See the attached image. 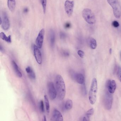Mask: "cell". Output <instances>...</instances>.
I'll return each instance as SVG.
<instances>
[{
    "label": "cell",
    "mask_w": 121,
    "mask_h": 121,
    "mask_svg": "<svg viewBox=\"0 0 121 121\" xmlns=\"http://www.w3.org/2000/svg\"><path fill=\"white\" fill-rule=\"evenodd\" d=\"M55 84L58 99L61 101L63 100L66 94V88L64 81L60 75H56L55 80Z\"/></svg>",
    "instance_id": "obj_1"
},
{
    "label": "cell",
    "mask_w": 121,
    "mask_h": 121,
    "mask_svg": "<svg viewBox=\"0 0 121 121\" xmlns=\"http://www.w3.org/2000/svg\"><path fill=\"white\" fill-rule=\"evenodd\" d=\"M97 90V81L96 78H94L92 81L89 95V100L91 104H94L96 101Z\"/></svg>",
    "instance_id": "obj_2"
},
{
    "label": "cell",
    "mask_w": 121,
    "mask_h": 121,
    "mask_svg": "<svg viewBox=\"0 0 121 121\" xmlns=\"http://www.w3.org/2000/svg\"><path fill=\"white\" fill-rule=\"evenodd\" d=\"M82 15L85 20L89 24L93 25L96 23L95 15L89 9H84L82 11Z\"/></svg>",
    "instance_id": "obj_3"
},
{
    "label": "cell",
    "mask_w": 121,
    "mask_h": 121,
    "mask_svg": "<svg viewBox=\"0 0 121 121\" xmlns=\"http://www.w3.org/2000/svg\"><path fill=\"white\" fill-rule=\"evenodd\" d=\"M107 1L113 8L114 16L119 18L121 16V7L118 0H107Z\"/></svg>",
    "instance_id": "obj_4"
},
{
    "label": "cell",
    "mask_w": 121,
    "mask_h": 121,
    "mask_svg": "<svg viewBox=\"0 0 121 121\" xmlns=\"http://www.w3.org/2000/svg\"><path fill=\"white\" fill-rule=\"evenodd\" d=\"M113 96L111 94L109 93L108 91H107L104 95V107L106 109L109 110L111 109L113 104Z\"/></svg>",
    "instance_id": "obj_5"
},
{
    "label": "cell",
    "mask_w": 121,
    "mask_h": 121,
    "mask_svg": "<svg viewBox=\"0 0 121 121\" xmlns=\"http://www.w3.org/2000/svg\"><path fill=\"white\" fill-rule=\"evenodd\" d=\"M47 89L50 99L51 100H54L57 96V92L53 82H49L48 83Z\"/></svg>",
    "instance_id": "obj_6"
},
{
    "label": "cell",
    "mask_w": 121,
    "mask_h": 121,
    "mask_svg": "<svg viewBox=\"0 0 121 121\" xmlns=\"http://www.w3.org/2000/svg\"><path fill=\"white\" fill-rule=\"evenodd\" d=\"M74 3L72 1L66 0L64 4L65 12L68 16L70 17L73 13Z\"/></svg>",
    "instance_id": "obj_7"
},
{
    "label": "cell",
    "mask_w": 121,
    "mask_h": 121,
    "mask_svg": "<svg viewBox=\"0 0 121 121\" xmlns=\"http://www.w3.org/2000/svg\"><path fill=\"white\" fill-rule=\"evenodd\" d=\"M45 30L44 28H43L39 32L38 35L36 40V43L37 47L40 49L42 47L44 40V35H45Z\"/></svg>",
    "instance_id": "obj_8"
},
{
    "label": "cell",
    "mask_w": 121,
    "mask_h": 121,
    "mask_svg": "<svg viewBox=\"0 0 121 121\" xmlns=\"http://www.w3.org/2000/svg\"><path fill=\"white\" fill-rule=\"evenodd\" d=\"M33 48L34 56L36 61L39 65H40L42 64V58L41 52L37 45H34Z\"/></svg>",
    "instance_id": "obj_9"
},
{
    "label": "cell",
    "mask_w": 121,
    "mask_h": 121,
    "mask_svg": "<svg viewBox=\"0 0 121 121\" xmlns=\"http://www.w3.org/2000/svg\"><path fill=\"white\" fill-rule=\"evenodd\" d=\"M2 20V22L1 25L2 28L4 30H8L10 27V22L8 15L5 12L3 13Z\"/></svg>",
    "instance_id": "obj_10"
},
{
    "label": "cell",
    "mask_w": 121,
    "mask_h": 121,
    "mask_svg": "<svg viewBox=\"0 0 121 121\" xmlns=\"http://www.w3.org/2000/svg\"><path fill=\"white\" fill-rule=\"evenodd\" d=\"M107 85L109 92L111 94L114 93L117 88L116 83L115 80H109L107 82Z\"/></svg>",
    "instance_id": "obj_11"
},
{
    "label": "cell",
    "mask_w": 121,
    "mask_h": 121,
    "mask_svg": "<svg viewBox=\"0 0 121 121\" xmlns=\"http://www.w3.org/2000/svg\"><path fill=\"white\" fill-rule=\"evenodd\" d=\"M54 121H63V118L61 113L57 109H54L53 112Z\"/></svg>",
    "instance_id": "obj_12"
},
{
    "label": "cell",
    "mask_w": 121,
    "mask_h": 121,
    "mask_svg": "<svg viewBox=\"0 0 121 121\" xmlns=\"http://www.w3.org/2000/svg\"><path fill=\"white\" fill-rule=\"evenodd\" d=\"M73 78H74L77 82L79 84H83L84 83V77L81 73H77L75 74Z\"/></svg>",
    "instance_id": "obj_13"
},
{
    "label": "cell",
    "mask_w": 121,
    "mask_h": 121,
    "mask_svg": "<svg viewBox=\"0 0 121 121\" xmlns=\"http://www.w3.org/2000/svg\"><path fill=\"white\" fill-rule=\"evenodd\" d=\"M12 63L13 68V70L15 71V73L18 77L21 78L22 77V74L20 71L19 70L18 65H17V64L14 60L12 61Z\"/></svg>",
    "instance_id": "obj_14"
},
{
    "label": "cell",
    "mask_w": 121,
    "mask_h": 121,
    "mask_svg": "<svg viewBox=\"0 0 121 121\" xmlns=\"http://www.w3.org/2000/svg\"><path fill=\"white\" fill-rule=\"evenodd\" d=\"M50 43L51 47L53 48L55 41V35L54 32L53 30H50L49 33Z\"/></svg>",
    "instance_id": "obj_15"
},
{
    "label": "cell",
    "mask_w": 121,
    "mask_h": 121,
    "mask_svg": "<svg viewBox=\"0 0 121 121\" xmlns=\"http://www.w3.org/2000/svg\"><path fill=\"white\" fill-rule=\"evenodd\" d=\"M8 6L9 9L11 12L14 11L16 7L15 0H8Z\"/></svg>",
    "instance_id": "obj_16"
},
{
    "label": "cell",
    "mask_w": 121,
    "mask_h": 121,
    "mask_svg": "<svg viewBox=\"0 0 121 121\" xmlns=\"http://www.w3.org/2000/svg\"><path fill=\"white\" fill-rule=\"evenodd\" d=\"M89 43L90 48L92 49H95L96 48L97 44L96 41L93 38H90L89 40Z\"/></svg>",
    "instance_id": "obj_17"
},
{
    "label": "cell",
    "mask_w": 121,
    "mask_h": 121,
    "mask_svg": "<svg viewBox=\"0 0 121 121\" xmlns=\"http://www.w3.org/2000/svg\"><path fill=\"white\" fill-rule=\"evenodd\" d=\"M0 37L1 39L3 40H5L6 42L8 43H11V37L10 35L7 37L3 32H1L0 33Z\"/></svg>",
    "instance_id": "obj_18"
},
{
    "label": "cell",
    "mask_w": 121,
    "mask_h": 121,
    "mask_svg": "<svg viewBox=\"0 0 121 121\" xmlns=\"http://www.w3.org/2000/svg\"><path fill=\"white\" fill-rule=\"evenodd\" d=\"M73 106V102L70 99H68L66 101L65 104V108L67 110L72 109Z\"/></svg>",
    "instance_id": "obj_19"
},
{
    "label": "cell",
    "mask_w": 121,
    "mask_h": 121,
    "mask_svg": "<svg viewBox=\"0 0 121 121\" xmlns=\"http://www.w3.org/2000/svg\"><path fill=\"white\" fill-rule=\"evenodd\" d=\"M44 99H45V106H46V111L47 113H49L50 112V104L47 96L46 95H45Z\"/></svg>",
    "instance_id": "obj_20"
},
{
    "label": "cell",
    "mask_w": 121,
    "mask_h": 121,
    "mask_svg": "<svg viewBox=\"0 0 121 121\" xmlns=\"http://www.w3.org/2000/svg\"><path fill=\"white\" fill-rule=\"evenodd\" d=\"M40 1L42 6L43 13H45L46 12V7H47V0H40Z\"/></svg>",
    "instance_id": "obj_21"
},
{
    "label": "cell",
    "mask_w": 121,
    "mask_h": 121,
    "mask_svg": "<svg viewBox=\"0 0 121 121\" xmlns=\"http://www.w3.org/2000/svg\"><path fill=\"white\" fill-rule=\"evenodd\" d=\"M28 76H29V77L31 79H35V72H34V71H33V70L32 69L31 70L30 72L29 73H28Z\"/></svg>",
    "instance_id": "obj_22"
},
{
    "label": "cell",
    "mask_w": 121,
    "mask_h": 121,
    "mask_svg": "<svg viewBox=\"0 0 121 121\" xmlns=\"http://www.w3.org/2000/svg\"><path fill=\"white\" fill-rule=\"evenodd\" d=\"M117 75L119 79L121 82V68L119 67L117 69Z\"/></svg>",
    "instance_id": "obj_23"
},
{
    "label": "cell",
    "mask_w": 121,
    "mask_h": 121,
    "mask_svg": "<svg viewBox=\"0 0 121 121\" xmlns=\"http://www.w3.org/2000/svg\"><path fill=\"white\" fill-rule=\"evenodd\" d=\"M40 111L42 112H44V111H45L44 103H43V101H42V100L40 101Z\"/></svg>",
    "instance_id": "obj_24"
},
{
    "label": "cell",
    "mask_w": 121,
    "mask_h": 121,
    "mask_svg": "<svg viewBox=\"0 0 121 121\" xmlns=\"http://www.w3.org/2000/svg\"><path fill=\"white\" fill-rule=\"evenodd\" d=\"M77 54H78V55L81 58H84V56L85 54L84 52L83 51H81V50H79L77 52Z\"/></svg>",
    "instance_id": "obj_25"
},
{
    "label": "cell",
    "mask_w": 121,
    "mask_h": 121,
    "mask_svg": "<svg viewBox=\"0 0 121 121\" xmlns=\"http://www.w3.org/2000/svg\"><path fill=\"white\" fill-rule=\"evenodd\" d=\"M60 37L61 39H65L66 37V35L64 32H61L60 33Z\"/></svg>",
    "instance_id": "obj_26"
},
{
    "label": "cell",
    "mask_w": 121,
    "mask_h": 121,
    "mask_svg": "<svg viewBox=\"0 0 121 121\" xmlns=\"http://www.w3.org/2000/svg\"><path fill=\"white\" fill-rule=\"evenodd\" d=\"M112 25L114 27L117 28L119 26V24L118 22H117L116 21H114L112 23Z\"/></svg>",
    "instance_id": "obj_27"
},
{
    "label": "cell",
    "mask_w": 121,
    "mask_h": 121,
    "mask_svg": "<svg viewBox=\"0 0 121 121\" xmlns=\"http://www.w3.org/2000/svg\"><path fill=\"white\" fill-rule=\"evenodd\" d=\"M62 55L63 56L65 57H68L69 56V54L68 52H66V51H64L62 52Z\"/></svg>",
    "instance_id": "obj_28"
},
{
    "label": "cell",
    "mask_w": 121,
    "mask_h": 121,
    "mask_svg": "<svg viewBox=\"0 0 121 121\" xmlns=\"http://www.w3.org/2000/svg\"><path fill=\"white\" fill-rule=\"evenodd\" d=\"M32 68L30 67H29V66H28V67H27L26 68V72L27 73H28L30 72L31 70H32Z\"/></svg>",
    "instance_id": "obj_29"
},
{
    "label": "cell",
    "mask_w": 121,
    "mask_h": 121,
    "mask_svg": "<svg viewBox=\"0 0 121 121\" xmlns=\"http://www.w3.org/2000/svg\"><path fill=\"white\" fill-rule=\"evenodd\" d=\"M70 26H71V25H70V23H66L65 25V27L66 28H69L70 27Z\"/></svg>",
    "instance_id": "obj_30"
},
{
    "label": "cell",
    "mask_w": 121,
    "mask_h": 121,
    "mask_svg": "<svg viewBox=\"0 0 121 121\" xmlns=\"http://www.w3.org/2000/svg\"><path fill=\"white\" fill-rule=\"evenodd\" d=\"M90 119L87 118V117H86L85 116H84V118H83L82 121H90Z\"/></svg>",
    "instance_id": "obj_31"
},
{
    "label": "cell",
    "mask_w": 121,
    "mask_h": 121,
    "mask_svg": "<svg viewBox=\"0 0 121 121\" xmlns=\"http://www.w3.org/2000/svg\"><path fill=\"white\" fill-rule=\"evenodd\" d=\"M43 121H47V118H46V117L45 116H44V118H43Z\"/></svg>",
    "instance_id": "obj_32"
},
{
    "label": "cell",
    "mask_w": 121,
    "mask_h": 121,
    "mask_svg": "<svg viewBox=\"0 0 121 121\" xmlns=\"http://www.w3.org/2000/svg\"><path fill=\"white\" fill-rule=\"evenodd\" d=\"M109 53H110V54H111L112 53V49L111 48H110V49H109Z\"/></svg>",
    "instance_id": "obj_33"
},
{
    "label": "cell",
    "mask_w": 121,
    "mask_h": 121,
    "mask_svg": "<svg viewBox=\"0 0 121 121\" xmlns=\"http://www.w3.org/2000/svg\"></svg>",
    "instance_id": "obj_34"
}]
</instances>
